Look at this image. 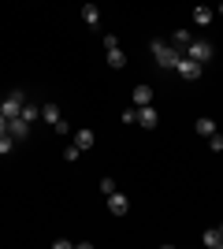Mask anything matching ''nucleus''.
Here are the masks:
<instances>
[{"mask_svg": "<svg viewBox=\"0 0 223 249\" xmlns=\"http://www.w3.org/2000/svg\"><path fill=\"white\" fill-rule=\"evenodd\" d=\"M93 142H97V134L89 130V126H82V130H74V145L82 149V153H86V149H93Z\"/></svg>", "mask_w": 223, "mask_h": 249, "instance_id": "8", "label": "nucleus"}, {"mask_svg": "<svg viewBox=\"0 0 223 249\" xmlns=\"http://www.w3.org/2000/svg\"><path fill=\"white\" fill-rule=\"evenodd\" d=\"M78 153H82V149H78V145H74V142H71V145L64 149V160H78Z\"/></svg>", "mask_w": 223, "mask_h": 249, "instance_id": "21", "label": "nucleus"}, {"mask_svg": "<svg viewBox=\"0 0 223 249\" xmlns=\"http://www.w3.org/2000/svg\"><path fill=\"white\" fill-rule=\"evenodd\" d=\"M8 134L15 138V142H26V138H30V123H26V119H8Z\"/></svg>", "mask_w": 223, "mask_h": 249, "instance_id": "6", "label": "nucleus"}, {"mask_svg": "<svg viewBox=\"0 0 223 249\" xmlns=\"http://www.w3.org/2000/svg\"><path fill=\"white\" fill-rule=\"evenodd\" d=\"M104 49H119V37H116V34H104Z\"/></svg>", "mask_w": 223, "mask_h": 249, "instance_id": "23", "label": "nucleus"}, {"mask_svg": "<svg viewBox=\"0 0 223 249\" xmlns=\"http://www.w3.org/2000/svg\"><path fill=\"white\" fill-rule=\"evenodd\" d=\"M119 119H123V123H138V108H134V104H130V108H127V112H123V115H119Z\"/></svg>", "mask_w": 223, "mask_h": 249, "instance_id": "20", "label": "nucleus"}, {"mask_svg": "<svg viewBox=\"0 0 223 249\" xmlns=\"http://www.w3.org/2000/svg\"><path fill=\"white\" fill-rule=\"evenodd\" d=\"M220 238H223V227H220Z\"/></svg>", "mask_w": 223, "mask_h": 249, "instance_id": "26", "label": "nucleus"}, {"mask_svg": "<svg viewBox=\"0 0 223 249\" xmlns=\"http://www.w3.org/2000/svg\"><path fill=\"white\" fill-rule=\"evenodd\" d=\"M82 19L89 22V26H97V22H101V11H97V4H82Z\"/></svg>", "mask_w": 223, "mask_h": 249, "instance_id": "16", "label": "nucleus"}, {"mask_svg": "<svg viewBox=\"0 0 223 249\" xmlns=\"http://www.w3.org/2000/svg\"><path fill=\"white\" fill-rule=\"evenodd\" d=\"M0 134H8V119L4 115H0Z\"/></svg>", "mask_w": 223, "mask_h": 249, "instance_id": "24", "label": "nucleus"}, {"mask_svg": "<svg viewBox=\"0 0 223 249\" xmlns=\"http://www.w3.org/2000/svg\"><path fill=\"white\" fill-rule=\"evenodd\" d=\"M216 15H223V0H220V8H216Z\"/></svg>", "mask_w": 223, "mask_h": 249, "instance_id": "25", "label": "nucleus"}, {"mask_svg": "<svg viewBox=\"0 0 223 249\" xmlns=\"http://www.w3.org/2000/svg\"><path fill=\"white\" fill-rule=\"evenodd\" d=\"M190 41H193V34H190V30H175V34H171V45H175V49H186Z\"/></svg>", "mask_w": 223, "mask_h": 249, "instance_id": "14", "label": "nucleus"}, {"mask_svg": "<svg viewBox=\"0 0 223 249\" xmlns=\"http://www.w3.org/2000/svg\"><path fill=\"white\" fill-rule=\"evenodd\" d=\"M201 71H205V63L190 60V56H182V60H179V67H175V74H179L182 82H197V78H201Z\"/></svg>", "mask_w": 223, "mask_h": 249, "instance_id": "3", "label": "nucleus"}, {"mask_svg": "<svg viewBox=\"0 0 223 249\" xmlns=\"http://www.w3.org/2000/svg\"><path fill=\"white\" fill-rule=\"evenodd\" d=\"M141 104H153V89L149 86H134V108H141Z\"/></svg>", "mask_w": 223, "mask_h": 249, "instance_id": "12", "label": "nucleus"}, {"mask_svg": "<svg viewBox=\"0 0 223 249\" xmlns=\"http://www.w3.org/2000/svg\"><path fill=\"white\" fill-rule=\"evenodd\" d=\"M220 67H223V63H220Z\"/></svg>", "mask_w": 223, "mask_h": 249, "instance_id": "27", "label": "nucleus"}, {"mask_svg": "<svg viewBox=\"0 0 223 249\" xmlns=\"http://www.w3.org/2000/svg\"><path fill=\"white\" fill-rule=\"evenodd\" d=\"M208 145H212V153H223V134H220V130L208 138Z\"/></svg>", "mask_w": 223, "mask_h": 249, "instance_id": "19", "label": "nucleus"}, {"mask_svg": "<svg viewBox=\"0 0 223 249\" xmlns=\"http://www.w3.org/2000/svg\"><path fill=\"white\" fill-rule=\"evenodd\" d=\"M212 19H216V11L208 8V4H197V8H193V22H197V26H208Z\"/></svg>", "mask_w": 223, "mask_h": 249, "instance_id": "9", "label": "nucleus"}, {"mask_svg": "<svg viewBox=\"0 0 223 249\" xmlns=\"http://www.w3.org/2000/svg\"><path fill=\"white\" fill-rule=\"evenodd\" d=\"M22 104H26V93H22V89H11V93L0 101V115H4V119H19Z\"/></svg>", "mask_w": 223, "mask_h": 249, "instance_id": "2", "label": "nucleus"}, {"mask_svg": "<svg viewBox=\"0 0 223 249\" xmlns=\"http://www.w3.org/2000/svg\"><path fill=\"white\" fill-rule=\"evenodd\" d=\"M22 119H26V123H34V119H41V104H22Z\"/></svg>", "mask_w": 223, "mask_h": 249, "instance_id": "17", "label": "nucleus"}, {"mask_svg": "<svg viewBox=\"0 0 223 249\" xmlns=\"http://www.w3.org/2000/svg\"><path fill=\"white\" fill-rule=\"evenodd\" d=\"M201 242H205V246H208V249H223L220 227H208V231H205V234H201Z\"/></svg>", "mask_w": 223, "mask_h": 249, "instance_id": "11", "label": "nucleus"}, {"mask_svg": "<svg viewBox=\"0 0 223 249\" xmlns=\"http://www.w3.org/2000/svg\"><path fill=\"white\" fill-rule=\"evenodd\" d=\"M149 52H153L156 67H164V71H175V67H179V60H182V49H175V45H168V41H160V37L149 45Z\"/></svg>", "mask_w": 223, "mask_h": 249, "instance_id": "1", "label": "nucleus"}, {"mask_svg": "<svg viewBox=\"0 0 223 249\" xmlns=\"http://www.w3.org/2000/svg\"><path fill=\"white\" fill-rule=\"evenodd\" d=\"M41 119H45L49 126H56L60 119H64V115H60V104H41Z\"/></svg>", "mask_w": 223, "mask_h": 249, "instance_id": "10", "label": "nucleus"}, {"mask_svg": "<svg viewBox=\"0 0 223 249\" xmlns=\"http://www.w3.org/2000/svg\"><path fill=\"white\" fill-rule=\"evenodd\" d=\"M108 212H112V216H127V212H130V201H127V194L112 190V194H108Z\"/></svg>", "mask_w": 223, "mask_h": 249, "instance_id": "5", "label": "nucleus"}, {"mask_svg": "<svg viewBox=\"0 0 223 249\" xmlns=\"http://www.w3.org/2000/svg\"><path fill=\"white\" fill-rule=\"evenodd\" d=\"M112 190H116V182H112V178H101V194H104V197L112 194Z\"/></svg>", "mask_w": 223, "mask_h": 249, "instance_id": "22", "label": "nucleus"}, {"mask_svg": "<svg viewBox=\"0 0 223 249\" xmlns=\"http://www.w3.org/2000/svg\"><path fill=\"white\" fill-rule=\"evenodd\" d=\"M108 63H112L116 71H119V67H127V52H123V49H108Z\"/></svg>", "mask_w": 223, "mask_h": 249, "instance_id": "13", "label": "nucleus"}, {"mask_svg": "<svg viewBox=\"0 0 223 249\" xmlns=\"http://www.w3.org/2000/svg\"><path fill=\"white\" fill-rule=\"evenodd\" d=\"M182 56H190V60H197V63H205V60H212V45L208 41H201V37H193L186 49H182Z\"/></svg>", "mask_w": 223, "mask_h": 249, "instance_id": "4", "label": "nucleus"}, {"mask_svg": "<svg viewBox=\"0 0 223 249\" xmlns=\"http://www.w3.org/2000/svg\"><path fill=\"white\" fill-rule=\"evenodd\" d=\"M15 145H19V142H15V138H11V134H0V156L15 153Z\"/></svg>", "mask_w": 223, "mask_h": 249, "instance_id": "18", "label": "nucleus"}, {"mask_svg": "<svg viewBox=\"0 0 223 249\" xmlns=\"http://www.w3.org/2000/svg\"><path fill=\"white\" fill-rule=\"evenodd\" d=\"M193 130H197L201 138H212V134H216V123H212V119H197V123H193Z\"/></svg>", "mask_w": 223, "mask_h": 249, "instance_id": "15", "label": "nucleus"}, {"mask_svg": "<svg viewBox=\"0 0 223 249\" xmlns=\"http://www.w3.org/2000/svg\"><path fill=\"white\" fill-rule=\"evenodd\" d=\"M138 123L145 126V130H153V126L160 123V112L153 108V104H141V108H138Z\"/></svg>", "mask_w": 223, "mask_h": 249, "instance_id": "7", "label": "nucleus"}]
</instances>
